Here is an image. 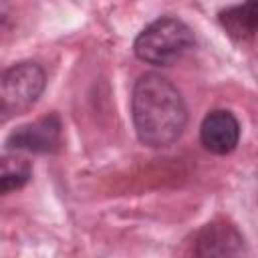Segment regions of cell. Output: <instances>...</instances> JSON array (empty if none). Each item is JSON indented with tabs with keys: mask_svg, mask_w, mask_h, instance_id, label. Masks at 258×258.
<instances>
[{
	"mask_svg": "<svg viewBox=\"0 0 258 258\" xmlns=\"http://www.w3.org/2000/svg\"><path fill=\"white\" fill-rule=\"evenodd\" d=\"M191 258H250L242 232L228 220H212L196 234Z\"/></svg>",
	"mask_w": 258,
	"mask_h": 258,
	"instance_id": "cell-4",
	"label": "cell"
},
{
	"mask_svg": "<svg viewBox=\"0 0 258 258\" xmlns=\"http://www.w3.org/2000/svg\"><path fill=\"white\" fill-rule=\"evenodd\" d=\"M32 177V165L26 157L8 153L0 155V196L22 189Z\"/></svg>",
	"mask_w": 258,
	"mask_h": 258,
	"instance_id": "cell-8",
	"label": "cell"
},
{
	"mask_svg": "<svg viewBox=\"0 0 258 258\" xmlns=\"http://www.w3.org/2000/svg\"><path fill=\"white\" fill-rule=\"evenodd\" d=\"M62 147V121L58 113H48L36 121L24 123L6 137L8 151L56 153Z\"/></svg>",
	"mask_w": 258,
	"mask_h": 258,
	"instance_id": "cell-5",
	"label": "cell"
},
{
	"mask_svg": "<svg viewBox=\"0 0 258 258\" xmlns=\"http://www.w3.org/2000/svg\"><path fill=\"white\" fill-rule=\"evenodd\" d=\"M131 119L139 141L161 149L173 145L187 125V107L179 89L159 73L141 75L131 91Z\"/></svg>",
	"mask_w": 258,
	"mask_h": 258,
	"instance_id": "cell-1",
	"label": "cell"
},
{
	"mask_svg": "<svg viewBox=\"0 0 258 258\" xmlns=\"http://www.w3.org/2000/svg\"><path fill=\"white\" fill-rule=\"evenodd\" d=\"M220 26L234 40H250L258 26V2L250 0L244 4L230 6L218 14Z\"/></svg>",
	"mask_w": 258,
	"mask_h": 258,
	"instance_id": "cell-7",
	"label": "cell"
},
{
	"mask_svg": "<svg viewBox=\"0 0 258 258\" xmlns=\"http://www.w3.org/2000/svg\"><path fill=\"white\" fill-rule=\"evenodd\" d=\"M46 73L34 60H22L0 71V123L28 111L44 93Z\"/></svg>",
	"mask_w": 258,
	"mask_h": 258,
	"instance_id": "cell-3",
	"label": "cell"
},
{
	"mask_svg": "<svg viewBox=\"0 0 258 258\" xmlns=\"http://www.w3.org/2000/svg\"><path fill=\"white\" fill-rule=\"evenodd\" d=\"M8 10H10L8 4H0V28H2V22L8 18Z\"/></svg>",
	"mask_w": 258,
	"mask_h": 258,
	"instance_id": "cell-9",
	"label": "cell"
},
{
	"mask_svg": "<svg viewBox=\"0 0 258 258\" xmlns=\"http://www.w3.org/2000/svg\"><path fill=\"white\" fill-rule=\"evenodd\" d=\"M200 141L206 151L228 155L240 143V121L228 109H214L202 119Z\"/></svg>",
	"mask_w": 258,
	"mask_h": 258,
	"instance_id": "cell-6",
	"label": "cell"
},
{
	"mask_svg": "<svg viewBox=\"0 0 258 258\" xmlns=\"http://www.w3.org/2000/svg\"><path fill=\"white\" fill-rule=\"evenodd\" d=\"M196 44L191 28L173 16H161L149 22L135 38L133 52L139 60L155 67H167L185 56Z\"/></svg>",
	"mask_w": 258,
	"mask_h": 258,
	"instance_id": "cell-2",
	"label": "cell"
}]
</instances>
